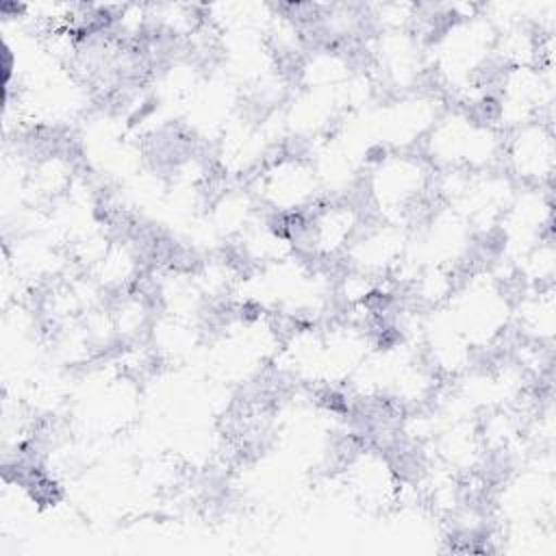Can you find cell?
<instances>
[{
  "label": "cell",
  "instance_id": "6da1fadb",
  "mask_svg": "<svg viewBox=\"0 0 556 556\" xmlns=\"http://www.w3.org/2000/svg\"><path fill=\"white\" fill-rule=\"evenodd\" d=\"M502 169L517 187H549L554 174L552 122L534 119L506 130Z\"/></svg>",
  "mask_w": 556,
  "mask_h": 556
}]
</instances>
